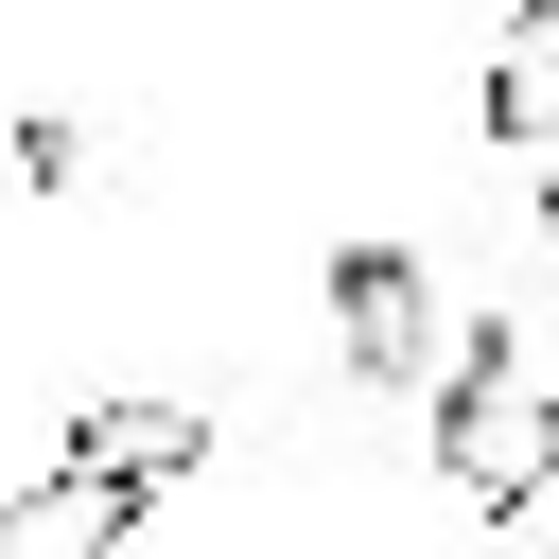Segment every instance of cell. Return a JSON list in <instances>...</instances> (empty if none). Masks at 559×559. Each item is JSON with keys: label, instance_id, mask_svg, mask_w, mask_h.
Masks as SVG:
<instances>
[{"label": "cell", "instance_id": "6da1fadb", "mask_svg": "<svg viewBox=\"0 0 559 559\" xmlns=\"http://www.w3.org/2000/svg\"><path fill=\"white\" fill-rule=\"evenodd\" d=\"M437 472L472 507H542L559 489V367H524L507 332L454 349V402H437Z\"/></svg>", "mask_w": 559, "mask_h": 559}, {"label": "cell", "instance_id": "7a4b0ae2", "mask_svg": "<svg viewBox=\"0 0 559 559\" xmlns=\"http://www.w3.org/2000/svg\"><path fill=\"white\" fill-rule=\"evenodd\" d=\"M332 332H349V367H367V384H454L437 280H419L402 245H349V262H332Z\"/></svg>", "mask_w": 559, "mask_h": 559}, {"label": "cell", "instance_id": "3957f363", "mask_svg": "<svg viewBox=\"0 0 559 559\" xmlns=\"http://www.w3.org/2000/svg\"><path fill=\"white\" fill-rule=\"evenodd\" d=\"M122 524H140V472H105V454L0 489V559H122Z\"/></svg>", "mask_w": 559, "mask_h": 559}, {"label": "cell", "instance_id": "277c9868", "mask_svg": "<svg viewBox=\"0 0 559 559\" xmlns=\"http://www.w3.org/2000/svg\"><path fill=\"white\" fill-rule=\"evenodd\" d=\"M70 454H105V472H140V489H157V472H192V454H210V402H105Z\"/></svg>", "mask_w": 559, "mask_h": 559}, {"label": "cell", "instance_id": "5b68a950", "mask_svg": "<svg viewBox=\"0 0 559 559\" xmlns=\"http://www.w3.org/2000/svg\"><path fill=\"white\" fill-rule=\"evenodd\" d=\"M489 140H542V157H559V17L489 35Z\"/></svg>", "mask_w": 559, "mask_h": 559}, {"label": "cell", "instance_id": "8992f818", "mask_svg": "<svg viewBox=\"0 0 559 559\" xmlns=\"http://www.w3.org/2000/svg\"><path fill=\"white\" fill-rule=\"evenodd\" d=\"M524 17H559V0H489V35H524Z\"/></svg>", "mask_w": 559, "mask_h": 559}, {"label": "cell", "instance_id": "52a82bcc", "mask_svg": "<svg viewBox=\"0 0 559 559\" xmlns=\"http://www.w3.org/2000/svg\"><path fill=\"white\" fill-rule=\"evenodd\" d=\"M542 262H559V175H542Z\"/></svg>", "mask_w": 559, "mask_h": 559}]
</instances>
